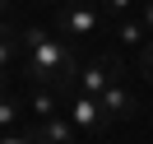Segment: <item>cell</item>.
<instances>
[{"label":"cell","instance_id":"6da1fadb","mask_svg":"<svg viewBox=\"0 0 153 144\" xmlns=\"http://www.w3.org/2000/svg\"><path fill=\"white\" fill-rule=\"evenodd\" d=\"M23 51H28V79H37L42 88H56V93H70L79 75V56L56 42L47 28H23Z\"/></svg>","mask_w":153,"mask_h":144},{"label":"cell","instance_id":"7a4b0ae2","mask_svg":"<svg viewBox=\"0 0 153 144\" xmlns=\"http://www.w3.org/2000/svg\"><path fill=\"white\" fill-rule=\"evenodd\" d=\"M60 102H65V121L74 125L79 135H102L107 125H111V116L102 112V102L88 93H79V88H70V93H60Z\"/></svg>","mask_w":153,"mask_h":144},{"label":"cell","instance_id":"3957f363","mask_svg":"<svg viewBox=\"0 0 153 144\" xmlns=\"http://www.w3.org/2000/svg\"><path fill=\"white\" fill-rule=\"evenodd\" d=\"M102 23L107 19H102V10H97L93 0H70V5L56 10V33L60 37H93Z\"/></svg>","mask_w":153,"mask_h":144},{"label":"cell","instance_id":"277c9868","mask_svg":"<svg viewBox=\"0 0 153 144\" xmlns=\"http://www.w3.org/2000/svg\"><path fill=\"white\" fill-rule=\"evenodd\" d=\"M116 79H121V60H116V56H97V60H88V65H79L74 88L88 93V98H102V88L116 84Z\"/></svg>","mask_w":153,"mask_h":144},{"label":"cell","instance_id":"5b68a950","mask_svg":"<svg viewBox=\"0 0 153 144\" xmlns=\"http://www.w3.org/2000/svg\"><path fill=\"white\" fill-rule=\"evenodd\" d=\"M97 102H102V112L111 116V121H130V116L139 112V107H134V93H130V88H121V79H116V84H107Z\"/></svg>","mask_w":153,"mask_h":144},{"label":"cell","instance_id":"8992f818","mask_svg":"<svg viewBox=\"0 0 153 144\" xmlns=\"http://www.w3.org/2000/svg\"><path fill=\"white\" fill-rule=\"evenodd\" d=\"M28 140H33V144H74L79 130L65 121V116H47V121H37V130H33Z\"/></svg>","mask_w":153,"mask_h":144},{"label":"cell","instance_id":"52a82bcc","mask_svg":"<svg viewBox=\"0 0 153 144\" xmlns=\"http://www.w3.org/2000/svg\"><path fill=\"white\" fill-rule=\"evenodd\" d=\"M28 112L37 116V121L56 116V112H60V93H56V88H37V93H33V102H28Z\"/></svg>","mask_w":153,"mask_h":144},{"label":"cell","instance_id":"ba28073f","mask_svg":"<svg viewBox=\"0 0 153 144\" xmlns=\"http://www.w3.org/2000/svg\"><path fill=\"white\" fill-rule=\"evenodd\" d=\"M19 121H23V102L10 98V93H0V135H5V130H19Z\"/></svg>","mask_w":153,"mask_h":144},{"label":"cell","instance_id":"9c48e42d","mask_svg":"<svg viewBox=\"0 0 153 144\" xmlns=\"http://www.w3.org/2000/svg\"><path fill=\"white\" fill-rule=\"evenodd\" d=\"M144 37H149V33H144V23H139V19H116V42H125V47H139Z\"/></svg>","mask_w":153,"mask_h":144},{"label":"cell","instance_id":"30bf717a","mask_svg":"<svg viewBox=\"0 0 153 144\" xmlns=\"http://www.w3.org/2000/svg\"><path fill=\"white\" fill-rule=\"evenodd\" d=\"M14 56H19V33H14L10 23H0V65L10 70V65H14Z\"/></svg>","mask_w":153,"mask_h":144},{"label":"cell","instance_id":"8fae6325","mask_svg":"<svg viewBox=\"0 0 153 144\" xmlns=\"http://www.w3.org/2000/svg\"><path fill=\"white\" fill-rule=\"evenodd\" d=\"M97 10H102V19H125V10H130L134 0H93Z\"/></svg>","mask_w":153,"mask_h":144},{"label":"cell","instance_id":"7c38bea8","mask_svg":"<svg viewBox=\"0 0 153 144\" xmlns=\"http://www.w3.org/2000/svg\"><path fill=\"white\" fill-rule=\"evenodd\" d=\"M139 70H144V79L153 84V33L144 37V51H139Z\"/></svg>","mask_w":153,"mask_h":144},{"label":"cell","instance_id":"4fadbf2b","mask_svg":"<svg viewBox=\"0 0 153 144\" xmlns=\"http://www.w3.org/2000/svg\"><path fill=\"white\" fill-rule=\"evenodd\" d=\"M139 23H144V33H153V0H144V10H139Z\"/></svg>","mask_w":153,"mask_h":144},{"label":"cell","instance_id":"5bb4252c","mask_svg":"<svg viewBox=\"0 0 153 144\" xmlns=\"http://www.w3.org/2000/svg\"><path fill=\"white\" fill-rule=\"evenodd\" d=\"M0 144H33V140H28V135H19V130H5V135H0Z\"/></svg>","mask_w":153,"mask_h":144},{"label":"cell","instance_id":"9a60e30c","mask_svg":"<svg viewBox=\"0 0 153 144\" xmlns=\"http://www.w3.org/2000/svg\"><path fill=\"white\" fill-rule=\"evenodd\" d=\"M5 19H10V0H0V23H5Z\"/></svg>","mask_w":153,"mask_h":144},{"label":"cell","instance_id":"2e32d148","mask_svg":"<svg viewBox=\"0 0 153 144\" xmlns=\"http://www.w3.org/2000/svg\"><path fill=\"white\" fill-rule=\"evenodd\" d=\"M5 84H10V70H5V65H0V93H5Z\"/></svg>","mask_w":153,"mask_h":144},{"label":"cell","instance_id":"e0dca14e","mask_svg":"<svg viewBox=\"0 0 153 144\" xmlns=\"http://www.w3.org/2000/svg\"><path fill=\"white\" fill-rule=\"evenodd\" d=\"M42 5H60V0H42Z\"/></svg>","mask_w":153,"mask_h":144}]
</instances>
